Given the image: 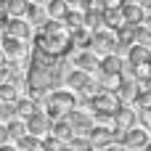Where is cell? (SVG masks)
Segmentation results:
<instances>
[{
  "mask_svg": "<svg viewBox=\"0 0 151 151\" xmlns=\"http://www.w3.org/2000/svg\"><path fill=\"white\" fill-rule=\"evenodd\" d=\"M0 48H3V53H5V58H11V61H16V58H21V56L27 53L24 40H21V37H13V35H3V37H0Z\"/></svg>",
  "mask_w": 151,
  "mask_h": 151,
  "instance_id": "7c38bea8",
  "label": "cell"
},
{
  "mask_svg": "<svg viewBox=\"0 0 151 151\" xmlns=\"http://www.w3.org/2000/svg\"><path fill=\"white\" fill-rule=\"evenodd\" d=\"M61 80H64V74H61L58 58L35 50L32 58H29V66H27V88H29V96H32V98L45 96V93L53 90Z\"/></svg>",
  "mask_w": 151,
  "mask_h": 151,
  "instance_id": "6da1fadb",
  "label": "cell"
},
{
  "mask_svg": "<svg viewBox=\"0 0 151 151\" xmlns=\"http://www.w3.org/2000/svg\"><path fill=\"white\" fill-rule=\"evenodd\" d=\"M50 135H56V138H61L64 143L74 135V127L69 125V119L66 117H56V119H50V130H48Z\"/></svg>",
  "mask_w": 151,
  "mask_h": 151,
  "instance_id": "ac0fdd59",
  "label": "cell"
},
{
  "mask_svg": "<svg viewBox=\"0 0 151 151\" xmlns=\"http://www.w3.org/2000/svg\"><path fill=\"white\" fill-rule=\"evenodd\" d=\"M135 106H138V109H151V88H149V90H138V96H135Z\"/></svg>",
  "mask_w": 151,
  "mask_h": 151,
  "instance_id": "f546056e",
  "label": "cell"
},
{
  "mask_svg": "<svg viewBox=\"0 0 151 151\" xmlns=\"http://www.w3.org/2000/svg\"><path fill=\"white\" fill-rule=\"evenodd\" d=\"M16 146L19 149H40V135H32V133H24L21 138H16Z\"/></svg>",
  "mask_w": 151,
  "mask_h": 151,
  "instance_id": "4316f807",
  "label": "cell"
},
{
  "mask_svg": "<svg viewBox=\"0 0 151 151\" xmlns=\"http://www.w3.org/2000/svg\"><path fill=\"white\" fill-rule=\"evenodd\" d=\"M119 11H122L125 24H130V27H138V24H143V19H146V11H143V5H141L138 0H125V3L119 5Z\"/></svg>",
  "mask_w": 151,
  "mask_h": 151,
  "instance_id": "ba28073f",
  "label": "cell"
},
{
  "mask_svg": "<svg viewBox=\"0 0 151 151\" xmlns=\"http://www.w3.org/2000/svg\"><path fill=\"white\" fill-rule=\"evenodd\" d=\"M143 24H146V27L151 29V13H146V19H143Z\"/></svg>",
  "mask_w": 151,
  "mask_h": 151,
  "instance_id": "e575fe53",
  "label": "cell"
},
{
  "mask_svg": "<svg viewBox=\"0 0 151 151\" xmlns=\"http://www.w3.org/2000/svg\"><path fill=\"white\" fill-rule=\"evenodd\" d=\"M72 29L61 21V19H45L42 24H37L35 32V50L53 56V58H64L72 50Z\"/></svg>",
  "mask_w": 151,
  "mask_h": 151,
  "instance_id": "7a4b0ae2",
  "label": "cell"
},
{
  "mask_svg": "<svg viewBox=\"0 0 151 151\" xmlns=\"http://www.w3.org/2000/svg\"><path fill=\"white\" fill-rule=\"evenodd\" d=\"M5 130H8V141H16L27 133V122L21 117H11V119H5Z\"/></svg>",
  "mask_w": 151,
  "mask_h": 151,
  "instance_id": "7402d4cb",
  "label": "cell"
},
{
  "mask_svg": "<svg viewBox=\"0 0 151 151\" xmlns=\"http://www.w3.org/2000/svg\"><path fill=\"white\" fill-rule=\"evenodd\" d=\"M82 27H88L90 32L104 27V8L101 5H93V8H85L82 11Z\"/></svg>",
  "mask_w": 151,
  "mask_h": 151,
  "instance_id": "d6986e66",
  "label": "cell"
},
{
  "mask_svg": "<svg viewBox=\"0 0 151 151\" xmlns=\"http://www.w3.org/2000/svg\"><path fill=\"white\" fill-rule=\"evenodd\" d=\"M88 138H90V146H111L117 141V130L104 127V125H93L88 130Z\"/></svg>",
  "mask_w": 151,
  "mask_h": 151,
  "instance_id": "8fae6325",
  "label": "cell"
},
{
  "mask_svg": "<svg viewBox=\"0 0 151 151\" xmlns=\"http://www.w3.org/2000/svg\"><path fill=\"white\" fill-rule=\"evenodd\" d=\"M85 104L90 106V114H93L96 119H111V117H114V111H117L125 101L117 96V90L98 88L90 98H85Z\"/></svg>",
  "mask_w": 151,
  "mask_h": 151,
  "instance_id": "3957f363",
  "label": "cell"
},
{
  "mask_svg": "<svg viewBox=\"0 0 151 151\" xmlns=\"http://www.w3.org/2000/svg\"><path fill=\"white\" fill-rule=\"evenodd\" d=\"M146 61H151V48L141 45V42H133L127 48V66H138V64H146Z\"/></svg>",
  "mask_w": 151,
  "mask_h": 151,
  "instance_id": "2e32d148",
  "label": "cell"
},
{
  "mask_svg": "<svg viewBox=\"0 0 151 151\" xmlns=\"http://www.w3.org/2000/svg\"><path fill=\"white\" fill-rule=\"evenodd\" d=\"M16 98H19V90H16L13 82L11 80L0 82V101H16Z\"/></svg>",
  "mask_w": 151,
  "mask_h": 151,
  "instance_id": "484cf974",
  "label": "cell"
},
{
  "mask_svg": "<svg viewBox=\"0 0 151 151\" xmlns=\"http://www.w3.org/2000/svg\"><path fill=\"white\" fill-rule=\"evenodd\" d=\"M135 122L141 125V127H146L151 133V109H138V117H135Z\"/></svg>",
  "mask_w": 151,
  "mask_h": 151,
  "instance_id": "1f68e13d",
  "label": "cell"
},
{
  "mask_svg": "<svg viewBox=\"0 0 151 151\" xmlns=\"http://www.w3.org/2000/svg\"><path fill=\"white\" fill-rule=\"evenodd\" d=\"M149 130L146 127H141L138 122L133 125V127H127V130H122V138H119V143L122 146H127V149H146V143H149Z\"/></svg>",
  "mask_w": 151,
  "mask_h": 151,
  "instance_id": "52a82bcc",
  "label": "cell"
},
{
  "mask_svg": "<svg viewBox=\"0 0 151 151\" xmlns=\"http://www.w3.org/2000/svg\"><path fill=\"white\" fill-rule=\"evenodd\" d=\"M61 21H64L69 29H77V27H82V11H72V8H69V11L64 13V19H61Z\"/></svg>",
  "mask_w": 151,
  "mask_h": 151,
  "instance_id": "83f0119b",
  "label": "cell"
},
{
  "mask_svg": "<svg viewBox=\"0 0 151 151\" xmlns=\"http://www.w3.org/2000/svg\"><path fill=\"white\" fill-rule=\"evenodd\" d=\"M74 66H80L85 72H96L98 69V53L90 48H80V53L74 56Z\"/></svg>",
  "mask_w": 151,
  "mask_h": 151,
  "instance_id": "e0dca14e",
  "label": "cell"
},
{
  "mask_svg": "<svg viewBox=\"0 0 151 151\" xmlns=\"http://www.w3.org/2000/svg\"><path fill=\"white\" fill-rule=\"evenodd\" d=\"M42 3H45V16L50 19H64V13L69 11L66 0H42Z\"/></svg>",
  "mask_w": 151,
  "mask_h": 151,
  "instance_id": "603a6c76",
  "label": "cell"
},
{
  "mask_svg": "<svg viewBox=\"0 0 151 151\" xmlns=\"http://www.w3.org/2000/svg\"><path fill=\"white\" fill-rule=\"evenodd\" d=\"M45 106H50V109H56V111L66 114V111H72V109L77 106V93H74V90H69V88L48 90V93H45Z\"/></svg>",
  "mask_w": 151,
  "mask_h": 151,
  "instance_id": "8992f818",
  "label": "cell"
},
{
  "mask_svg": "<svg viewBox=\"0 0 151 151\" xmlns=\"http://www.w3.org/2000/svg\"><path fill=\"white\" fill-rule=\"evenodd\" d=\"M64 82H66L69 90L82 93L85 98H90V96L101 88V82H96L93 72H85V69H80V66H74L72 72H66V74H64Z\"/></svg>",
  "mask_w": 151,
  "mask_h": 151,
  "instance_id": "277c9868",
  "label": "cell"
},
{
  "mask_svg": "<svg viewBox=\"0 0 151 151\" xmlns=\"http://www.w3.org/2000/svg\"><path fill=\"white\" fill-rule=\"evenodd\" d=\"M98 72L101 74H122L125 72V61H122V56L114 50V53H104V56H98Z\"/></svg>",
  "mask_w": 151,
  "mask_h": 151,
  "instance_id": "9c48e42d",
  "label": "cell"
},
{
  "mask_svg": "<svg viewBox=\"0 0 151 151\" xmlns=\"http://www.w3.org/2000/svg\"><path fill=\"white\" fill-rule=\"evenodd\" d=\"M135 42L151 48V29L146 27V24H138V27H135Z\"/></svg>",
  "mask_w": 151,
  "mask_h": 151,
  "instance_id": "f1b7e54d",
  "label": "cell"
},
{
  "mask_svg": "<svg viewBox=\"0 0 151 151\" xmlns=\"http://www.w3.org/2000/svg\"><path fill=\"white\" fill-rule=\"evenodd\" d=\"M101 3V8H111V5H122L125 0H98Z\"/></svg>",
  "mask_w": 151,
  "mask_h": 151,
  "instance_id": "836d02e7",
  "label": "cell"
},
{
  "mask_svg": "<svg viewBox=\"0 0 151 151\" xmlns=\"http://www.w3.org/2000/svg\"><path fill=\"white\" fill-rule=\"evenodd\" d=\"M27 5H29V0H3V8L8 16H24Z\"/></svg>",
  "mask_w": 151,
  "mask_h": 151,
  "instance_id": "d4e9b609",
  "label": "cell"
},
{
  "mask_svg": "<svg viewBox=\"0 0 151 151\" xmlns=\"http://www.w3.org/2000/svg\"><path fill=\"white\" fill-rule=\"evenodd\" d=\"M3 29H5L3 35H13V37H21V40H27L32 35V27H29V21L24 16H8Z\"/></svg>",
  "mask_w": 151,
  "mask_h": 151,
  "instance_id": "4fadbf2b",
  "label": "cell"
},
{
  "mask_svg": "<svg viewBox=\"0 0 151 151\" xmlns=\"http://www.w3.org/2000/svg\"><path fill=\"white\" fill-rule=\"evenodd\" d=\"M8 143V130H5V125L0 122V146H5Z\"/></svg>",
  "mask_w": 151,
  "mask_h": 151,
  "instance_id": "d6a6232c",
  "label": "cell"
},
{
  "mask_svg": "<svg viewBox=\"0 0 151 151\" xmlns=\"http://www.w3.org/2000/svg\"><path fill=\"white\" fill-rule=\"evenodd\" d=\"M66 143H69L72 149H90V138H88V135H77V133H74Z\"/></svg>",
  "mask_w": 151,
  "mask_h": 151,
  "instance_id": "4dcf8cb0",
  "label": "cell"
},
{
  "mask_svg": "<svg viewBox=\"0 0 151 151\" xmlns=\"http://www.w3.org/2000/svg\"><path fill=\"white\" fill-rule=\"evenodd\" d=\"M3 27H5V24H3V21H0V37H3V32H5V29H3Z\"/></svg>",
  "mask_w": 151,
  "mask_h": 151,
  "instance_id": "d590c367",
  "label": "cell"
},
{
  "mask_svg": "<svg viewBox=\"0 0 151 151\" xmlns=\"http://www.w3.org/2000/svg\"><path fill=\"white\" fill-rule=\"evenodd\" d=\"M125 24V19H122V11H119V5H111V8H104V27H109V29H119Z\"/></svg>",
  "mask_w": 151,
  "mask_h": 151,
  "instance_id": "ffe728a7",
  "label": "cell"
},
{
  "mask_svg": "<svg viewBox=\"0 0 151 151\" xmlns=\"http://www.w3.org/2000/svg\"><path fill=\"white\" fill-rule=\"evenodd\" d=\"M90 50H96L98 56L119 50L117 32H114V29H109V27H98V29H93V32H90Z\"/></svg>",
  "mask_w": 151,
  "mask_h": 151,
  "instance_id": "5b68a950",
  "label": "cell"
},
{
  "mask_svg": "<svg viewBox=\"0 0 151 151\" xmlns=\"http://www.w3.org/2000/svg\"><path fill=\"white\" fill-rule=\"evenodd\" d=\"M64 117L69 119V125L74 127V133H82V135H88V130L93 127V114H88V111H80L77 106H74L72 111H66Z\"/></svg>",
  "mask_w": 151,
  "mask_h": 151,
  "instance_id": "5bb4252c",
  "label": "cell"
},
{
  "mask_svg": "<svg viewBox=\"0 0 151 151\" xmlns=\"http://www.w3.org/2000/svg\"><path fill=\"white\" fill-rule=\"evenodd\" d=\"M66 3H77V0H66Z\"/></svg>",
  "mask_w": 151,
  "mask_h": 151,
  "instance_id": "74e56055",
  "label": "cell"
},
{
  "mask_svg": "<svg viewBox=\"0 0 151 151\" xmlns=\"http://www.w3.org/2000/svg\"><path fill=\"white\" fill-rule=\"evenodd\" d=\"M29 3H42V0H29Z\"/></svg>",
  "mask_w": 151,
  "mask_h": 151,
  "instance_id": "8d00e7d4",
  "label": "cell"
},
{
  "mask_svg": "<svg viewBox=\"0 0 151 151\" xmlns=\"http://www.w3.org/2000/svg\"><path fill=\"white\" fill-rule=\"evenodd\" d=\"M13 106H16V117H21V119H27L32 111H37V98H16L13 101Z\"/></svg>",
  "mask_w": 151,
  "mask_h": 151,
  "instance_id": "44dd1931",
  "label": "cell"
},
{
  "mask_svg": "<svg viewBox=\"0 0 151 151\" xmlns=\"http://www.w3.org/2000/svg\"><path fill=\"white\" fill-rule=\"evenodd\" d=\"M0 104H3V101H0Z\"/></svg>",
  "mask_w": 151,
  "mask_h": 151,
  "instance_id": "f35d334b",
  "label": "cell"
},
{
  "mask_svg": "<svg viewBox=\"0 0 151 151\" xmlns=\"http://www.w3.org/2000/svg\"><path fill=\"white\" fill-rule=\"evenodd\" d=\"M72 45H77V48H90V29H88V27L72 29Z\"/></svg>",
  "mask_w": 151,
  "mask_h": 151,
  "instance_id": "cb8c5ba5",
  "label": "cell"
},
{
  "mask_svg": "<svg viewBox=\"0 0 151 151\" xmlns=\"http://www.w3.org/2000/svg\"><path fill=\"white\" fill-rule=\"evenodd\" d=\"M24 122H27V133L40 135V138H42V135L50 130V117H48L45 111H40V109H37V111H32V114H29Z\"/></svg>",
  "mask_w": 151,
  "mask_h": 151,
  "instance_id": "30bf717a",
  "label": "cell"
},
{
  "mask_svg": "<svg viewBox=\"0 0 151 151\" xmlns=\"http://www.w3.org/2000/svg\"><path fill=\"white\" fill-rule=\"evenodd\" d=\"M135 117H138V111L122 104V106L114 111V117H111V119H114V130L119 133V130H127V127H133V125H135Z\"/></svg>",
  "mask_w": 151,
  "mask_h": 151,
  "instance_id": "9a60e30c",
  "label": "cell"
}]
</instances>
